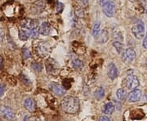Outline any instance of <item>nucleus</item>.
Wrapping results in <instances>:
<instances>
[{"instance_id": "nucleus-1", "label": "nucleus", "mask_w": 147, "mask_h": 121, "mask_svg": "<svg viewBox=\"0 0 147 121\" xmlns=\"http://www.w3.org/2000/svg\"><path fill=\"white\" fill-rule=\"evenodd\" d=\"M61 106L65 113L75 114L79 109V101L74 97L67 96L61 100Z\"/></svg>"}, {"instance_id": "nucleus-2", "label": "nucleus", "mask_w": 147, "mask_h": 121, "mask_svg": "<svg viewBox=\"0 0 147 121\" xmlns=\"http://www.w3.org/2000/svg\"><path fill=\"white\" fill-rule=\"evenodd\" d=\"M102 11L107 17H113L115 14L116 7L113 1H109L102 5Z\"/></svg>"}, {"instance_id": "nucleus-3", "label": "nucleus", "mask_w": 147, "mask_h": 121, "mask_svg": "<svg viewBox=\"0 0 147 121\" xmlns=\"http://www.w3.org/2000/svg\"><path fill=\"white\" fill-rule=\"evenodd\" d=\"M0 116L5 120H13L16 117V113L9 106L1 105L0 106Z\"/></svg>"}, {"instance_id": "nucleus-4", "label": "nucleus", "mask_w": 147, "mask_h": 121, "mask_svg": "<svg viewBox=\"0 0 147 121\" xmlns=\"http://www.w3.org/2000/svg\"><path fill=\"white\" fill-rule=\"evenodd\" d=\"M125 85L128 89H135L139 86V79L133 74H128L125 79Z\"/></svg>"}, {"instance_id": "nucleus-5", "label": "nucleus", "mask_w": 147, "mask_h": 121, "mask_svg": "<svg viewBox=\"0 0 147 121\" xmlns=\"http://www.w3.org/2000/svg\"><path fill=\"white\" fill-rule=\"evenodd\" d=\"M131 32L133 35L135 36L137 39H142V38L145 37V33H146V29L143 23H139L136 25L135 26L132 27Z\"/></svg>"}, {"instance_id": "nucleus-6", "label": "nucleus", "mask_w": 147, "mask_h": 121, "mask_svg": "<svg viewBox=\"0 0 147 121\" xmlns=\"http://www.w3.org/2000/svg\"><path fill=\"white\" fill-rule=\"evenodd\" d=\"M46 68L48 74L55 75L59 70V65L58 63L53 58H50L47 61L46 63Z\"/></svg>"}, {"instance_id": "nucleus-7", "label": "nucleus", "mask_w": 147, "mask_h": 121, "mask_svg": "<svg viewBox=\"0 0 147 121\" xmlns=\"http://www.w3.org/2000/svg\"><path fill=\"white\" fill-rule=\"evenodd\" d=\"M136 55L137 54H136L135 50L132 47H128L124 52H123L122 58L126 62H131L136 58Z\"/></svg>"}, {"instance_id": "nucleus-8", "label": "nucleus", "mask_w": 147, "mask_h": 121, "mask_svg": "<svg viewBox=\"0 0 147 121\" xmlns=\"http://www.w3.org/2000/svg\"><path fill=\"white\" fill-rule=\"evenodd\" d=\"M49 89L54 94H56L57 96H63L65 93V89L59 84L51 83L49 84Z\"/></svg>"}, {"instance_id": "nucleus-9", "label": "nucleus", "mask_w": 147, "mask_h": 121, "mask_svg": "<svg viewBox=\"0 0 147 121\" xmlns=\"http://www.w3.org/2000/svg\"><path fill=\"white\" fill-rule=\"evenodd\" d=\"M142 91L135 89L132 90L129 94L127 95V101L128 102H131V103L137 102L138 101H140V99L142 98Z\"/></svg>"}, {"instance_id": "nucleus-10", "label": "nucleus", "mask_w": 147, "mask_h": 121, "mask_svg": "<svg viewBox=\"0 0 147 121\" xmlns=\"http://www.w3.org/2000/svg\"><path fill=\"white\" fill-rule=\"evenodd\" d=\"M37 51H38V53L41 57H45L50 51V48L48 47L47 43L43 42V41L39 43L38 47H37Z\"/></svg>"}, {"instance_id": "nucleus-11", "label": "nucleus", "mask_w": 147, "mask_h": 121, "mask_svg": "<svg viewBox=\"0 0 147 121\" xmlns=\"http://www.w3.org/2000/svg\"><path fill=\"white\" fill-rule=\"evenodd\" d=\"M108 76L111 80H115L119 76V70L115 65L114 63H110L108 67Z\"/></svg>"}, {"instance_id": "nucleus-12", "label": "nucleus", "mask_w": 147, "mask_h": 121, "mask_svg": "<svg viewBox=\"0 0 147 121\" xmlns=\"http://www.w3.org/2000/svg\"><path fill=\"white\" fill-rule=\"evenodd\" d=\"M30 37V30L26 27H21L19 30V39L22 41H26Z\"/></svg>"}, {"instance_id": "nucleus-13", "label": "nucleus", "mask_w": 147, "mask_h": 121, "mask_svg": "<svg viewBox=\"0 0 147 121\" xmlns=\"http://www.w3.org/2000/svg\"><path fill=\"white\" fill-rule=\"evenodd\" d=\"M52 31V27L48 22H42L39 27V34L42 35H49Z\"/></svg>"}, {"instance_id": "nucleus-14", "label": "nucleus", "mask_w": 147, "mask_h": 121, "mask_svg": "<svg viewBox=\"0 0 147 121\" xmlns=\"http://www.w3.org/2000/svg\"><path fill=\"white\" fill-rule=\"evenodd\" d=\"M21 26L22 27H26V28H28L30 30L34 27L38 26V22L34 19H26L21 22Z\"/></svg>"}, {"instance_id": "nucleus-15", "label": "nucleus", "mask_w": 147, "mask_h": 121, "mask_svg": "<svg viewBox=\"0 0 147 121\" xmlns=\"http://www.w3.org/2000/svg\"><path fill=\"white\" fill-rule=\"evenodd\" d=\"M24 105H25V108H26L28 111H30V112L34 111L35 107H36L35 101L33 100L32 98H26V99L25 100V102H24Z\"/></svg>"}, {"instance_id": "nucleus-16", "label": "nucleus", "mask_w": 147, "mask_h": 121, "mask_svg": "<svg viewBox=\"0 0 147 121\" xmlns=\"http://www.w3.org/2000/svg\"><path fill=\"white\" fill-rule=\"evenodd\" d=\"M108 39H109L108 32L105 30H103L100 31V34L96 38V41L98 43H105L107 42Z\"/></svg>"}, {"instance_id": "nucleus-17", "label": "nucleus", "mask_w": 147, "mask_h": 121, "mask_svg": "<svg viewBox=\"0 0 147 121\" xmlns=\"http://www.w3.org/2000/svg\"><path fill=\"white\" fill-rule=\"evenodd\" d=\"M100 31H101V24H100V21H96L95 24L93 25V27H92V35H93V37L96 39L100 34Z\"/></svg>"}, {"instance_id": "nucleus-18", "label": "nucleus", "mask_w": 147, "mask_h": 121, "mask_svg": "<svg viewBox=\"0 0 147 121\" xmlns=\"http://www.w3.org/2000/svg\"><path fill=\"white\" fill-rule=\"evenodd\" d=\"M94 97L96 100H101L105 97V89L103 87H99L97 88L94 93Z\"/></svg>"}, {"instance_id": "nucleus-19", "label": "nucleus", "mask_w": 147, "mask_h": 121, "mask_svg": "<svg viewBox=\"0 0 147 121\" xmlns=\"http://www.w3.org/2000/svg\"><path fill=\"white\" fill-rule=\"evenodd\" d=\"M115 110V106L112 103V102H108L105 105V108H104V112L105 115L109 116V115H112L114 113V111Z\"/></svg>"}, {"instance_id": "nucleus-20", "label": "nucleus", "mask_w": 147, "mask_h": 121, "mask_svg": "<svg viewBox=\"0 0 147 121\" xmlns=\"http://www.w3.org/2000/svg\"><path fill=\"white\" fill-rule=\"evenodd\" d=\"M127 92L123 89H119L117 90V93H116V96L118 97V99L120 101H123L126 99L127 97Z\"/></svg>"}, {"instance_id": "nucleus-21", "label": "nucleus", "mask_w": 147, "mask_h": 121, "mask_svg": "<svg viewBox=\"0 0 147 121\" xmlns=\"http://www.w3.org/2000/svg\"><path fill=\"white\" fill-rule=\"evenodd\" d=\"M73 66L75 70H80L84 67V62L78 58H75L73 60Z\"/></svg>"}, {"instance_id": "nucleus-22", "label": "nucleus", "mask_w": 147, "mask_h": 121, "mask_svg": "<svg viewBox=\"0 0 147 121\" xmlns=\"http://www.w3.org/2000/svg\"><path fill=\"white\" fill-rule=\"evenodd\" d=\"M113 45H114V47H115L116 51L119 53H122L123 52V44H122V43L120 41L115 40V42L113 43Z\"/></svg>"}, {"instance_id": "nucleus-23", "label": "nucleus", "mask_w": 147, "mask_h": 121, "mask_svg": "<svg viewBox=\"0 0 147 121\" xmlns=\"http://www.w3.org/2000/svg\"><path fill=\"white\" fill-rule=\"evenodd\" d=\"M39 35V28L38 26L34 27L30 29V37L33 39H37Z\"/></svg>"}, {"instance_id": "nucleus-24", "label": "nucleus", "mask_w": 147, "mask_h": 121, "mask_svg": "<svg viewBox=\"0 0 147 121\" xmlns=\"http://www.w3.org/2000/svg\"><path fill=\"white\" fill-rule=\"evenodd\" d=\"M22 55H23V58L25 60H26V59H28V58H30L31 57L30 51L28 48H26V47H25V48L22 49Z\"/></svg>"}, {"instance_id": "nucleus-25", "label": "nucleus", "mask_w": 147, "mask_h": 121, "mask_svg": "<svg viewBox=\"0 0 147 121\" xmlns=\"http://www.w3.org/2000/svg\"><path fill=\"white\" fill-rule=\"evenodd\" d=\"M113 37L115 38V39H116V40H118V41H122V40H123V37L122 36V34H121L120 31H119V30H117L116 31V33L115 31H114V33H113Z\"/></svg>"}, {"instance_id": "nucleus-26", "label": "nucleus", "mask_w": 147, "mask_h": 121, "mask_svg": "<svg viewBox=\"0 0 147 121\" xmlns=\"http://www.w3.org/2000/svg\"><path fill=\"white\" fill-rule=\"evenodd\" d=\"M64 9V4L61 2H57L56 4V11L57 13H61Z\"/></svg>"}, {"instance_id": "nucleus-27", "label": "nucleus", "mask_w": 147, "mask_h": 121, "mask_svg": "<svg viewBox=\"0 0 147 121\" xmlns=\"http://www.w3.org/2000/svg\"><path fill=\"white\" fill-rule=\"evenodd\" d=\"M31 66H32V68L34 69V70H36V71H41L42 70V65L41 64H39V63H36V62H34V63H33L31 65Z\"/></svg>"}, {"instance_id": "nucleus-28", "label": "nucleus", "mask_w": 147, "mask_h": 121, "mask_svg": "<svg viewBox=\"0 0 147 121\" xmlns=\"http://www.w3.org/2000/svg\"><path fill=\"white\" fill-rule=\"evenodd\" d=\"M6 87L4 84H1L0 85V97H2L3 94H4V92H5Z\"/></svg>"}, {"instance_id": "nucleus-29", "label": "nucleus", "mask_w": 147, "mask_h": 121, "mask_svg": "<svg viewBox=\"0 0 147 121\" xmlns=\"http://www.w3.org/2000/svg\"><path fill=\"white\" fill-rule=\"evenodd\" d=\"M99 120L100 121H108V120H111V119H110V117H108V116H100V118H99Z\"/></svg>"}, {"instance_id": "nucleus-30", "label": "nucleus", "mask_w": 147, "mask_h": 121, "mask_svg": "<svg viewBox=\"0 0 147 121\" xmlns=\"http://www.w3.org/2000/svg\"><path fill=\"white\" fill-rule=\"evenodd\" d=\"M142 45H143V47H144V48L147 49V34L146 35H145V39H144V40H143Z\"/></svg>"}, {"instance_id": "nucleus-31", "label": "nucleus", "mask_w": 147, "mask_h": 121, "mask_svg": "<svg viewBox=\"0 0 147 121\" xmlns=\"http://www.w3.org/2000/svg\"><path fill=\"white\" fill-rule=\"evenodd\" d=\"M109 1H110V0H100V4L102 6L103 4H105V3L109 2Z\"/></svg>"}, {"instance_id": "nucleus-32", "label": "nucleus", "mask_w": 147, "mask_h": 121, "mask_svg": "<svg viewBox=\"0 0 147 121\" xmlns=\"http://www.w3.org/2000/svg\"><path fill=\"white\" fill-rule=\"evenodd\" d=\"M3 59L0 56V70H1L2 66H3Z\"/></svg>"}, {"instance_id": "nucleus-33", "label": "nucleus", "mask_w": 147, "mask_h": 121, "mask_svg": "<svg viewBox=\"0 0 147 121\" xmlns=\"http://www.w3.org/2000/svg\"><path fill=\"white\" fill-rule=\"evenodd\" d=\"M88 0H81V2H82L84 4H87V3H88Z\"/></svg>"}, {"instance_id": "nucleus-34", "label": "nucleus", "mask_w": 147, "mask_h": 121, "mask_svg": "<svg viewBox=\"0 0 147 121\" xmlns=\"http://www.w3.org/2000/svg\"><path fill=\"white\" fill-rule=\"evenodd\" d=\"M145 1H147V0H145Z\"/></svg>"}]
</instances>
